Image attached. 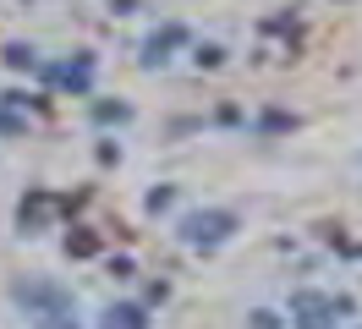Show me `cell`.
I'll use <instances>...</instances> for the list:
<instances>
[{
    "label": "cell",
    "mask_w": 362,
    "mask_h": 329,
    "mask_svg": "<svg viewBox=\"0 0 362 329\" xmlns=\"http://www.w3.org/2000/svg\"><path fill=\"white\" fill-rule=\"evenodd\" d=\"M11 296L28 307V318H33V329H77V307H71V296L61 291V285H45V280H17L11 285Z\"/></svg>",
    "instance_id": "1"
},
{
    "label": "cell",
    "mask_w": 362,
    "mask_h": 329,
    "mask_svg": "<svg viewBox=\"0 0 362 329\" xmlns=\"http://www.w3.org/2000/svg\"><path fill=\"white\" fill-rule=\"evenodd\" d=\"M230 231H236V214H226V209H198V214L181 219V241H192V247H214Z\"/></svg>",
    "instance_id": "2"
},
{
    "label": "cell",
    "mask_w": 362,
    "mask_h": 329,
    "mask_svg": "<svg viewBox=\"0 0 362 329\" xmlns=\"http://www.w3.org/2000/svg\"><path fill=\"white\" fill-rule=\"evenodd\" d=\"M291 313H296V329H329V313H351V302H329V296H313V291H296Z\"/></svg>",
    "instance_id": "3"
},
{
    "label": "cell",
    "mask_w": 362,
    "mask_h": 329,
    "mask_svg": "<svg viewBox=\"0 0 362 329\" xmlns=\"http://www.w3.org/2000/svg\"><path fill=\"white\" fill-rule=\"evenodd\" d=\"M99 329H148V313L143 307H132V302H121V307H110L105 313V324Z\"/></svg>",
    "instance_id": "4"
},
{
    "label": "cell",
    "mask_w": 362,
    "mask_h": 329,
    "mask_svg": "<svg viewBox=\"0 0 362 329\" xmlns=\"http://www.w3.org/2000/svg\"><path fill=\"white\" fill-rule=\"evenodd\" d=\"M55 77H61L66 88H77V93H88V77H93V66H88V61H71V66H61Z\"/></svg>",
    "instance_id": "5"
},
{
    "label": "cell",
    "mask_w": 362,
    "mask_h": 329,
    "mask_svg": "<svg viewBox=\"0 0 362 329\" xmlns=\"http://www.w3.org/2000/svg\"><path fill=\"white\" fill-rule=\"evenodd\" d=\"M170 44H181V28H165V33H154V39H148V55H143V61H148V66H159Z\"/></svg>",
    "instance_id": "6"
},
{
    "label": "cell",
    "mask_w": 362,
    "mask_h": 329,
    "mask_svg": "<svg viewBox=\"0 0 362 329\" xmlns=\"http://www.w3.org/2000/svg\"><path fill=\"white\" fill-rule=\"evenodd\" d=\"M93 247H99V241H93L88 231H77V236H66V253H71V258H88Z\"/></svg>",
    "instance_id": "7"
},
{
    "label": "cell",
    "mask_w": 362,
    "mask_h": 329,
    "mask_svg": "<svg viewBox=\"0 0 362 329\" xmlns=\"http://www.w3.org/2000/svg\"><path fill=\"white\" fill-rule=\"evenodd\" d=\"M6 66H17V71L33 66V50H28V44H6Z\"/></svg>",
    "instance_id": "8"
},
{
    "label": "cell",
    "mask_w": 362,
    "mask_h": 329,
    "mask_svg": "<svg viewBox=\"0 0 362 329\" xmlns=\"http://www.w3.org/2000/svg\"><path fill=\"white\" fill-rule=\"evenodd\" d=\"M99 121H127V105H99Z\"/></svg>",
    "instance_id": "9"
},
{
    "label": "cell",
    "mask_w": 362,
    "mask_h": 329,
    "mask_svg": "<svg viewBox=\"0 0 362 329\" xmlns=\"http://www.w3.org/2000/svg\"><path fill=\"white\" fill-rule=\"evenodd\" d=\"M252 324L258 329H280V318H274V313H252Z\"/></svg>",
    "instance_id": "10"
}]
</instances>
